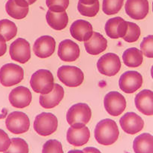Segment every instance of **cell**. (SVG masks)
I'll use <instances>...</instances> for the list:
<instances>
[{"label":"cell","mask_w":153,"mask_h":153,"mask_svg":"<svg viewBox=\"0 0 153 153\" xmlns=\"http://www.w3.org/2000/svg\"><path fill=\"white\" fill-rule=\"evenodd\" d=\"M120 131L116 122L111 119L99 121L94 129V137L100 145L108 146L115 143L119 137Z\"/></svg>","instance_id":"obj_1"},{"label":"cell","mask_w":153,"mask_h":153,"mask_svg":"<svg viewBox=\"0 0 153 153\" xmlns=\"http://www.w3.org/2000/svg\"><path fill=\"white\" fill-rule=\"evenodd\" d=\"M91 110L88 104L78 103L72 105L66 114L68 124L74 128H82L90 121Z\"/></svg>","instance_id":"obj_2"},{"label":"cell","mask_w":153,"mask_h":153,"mask_svg":"<svg viewBox=\"0 0 153 153\" xmlns=\"http://www.w3.org/2000/svg\"><path fill=\"white\" fill-rule=\"evenodd\" d=\"M54 77L52 73L47 69H39L31 76L30 85L33 91L41 94H47L53 90Z\"/></svg>","instance_id":"obj_3"},{"label":"cell","mask_w":153,"mask_h":153,"mask_svg":"<svg viewBox=\"0 0 153 153\" xmlns=\"http://www.w3.org/2000/svg\"><path fill=\"white\" fill-rule=\"evenodd\" d=\"M58 121L55 115L51 113H42L36 116L34 121V131L41 136L46 137L53 134L58 128Z\"/></svg>","instance_id":"obj_4"},{"label":"cell","mask_w":153,"mask_h":153,"mask_svg":"<svg viewBox=\"0 0 153 153\" xmlns=\"http://www.w3.org/2000/svg\"><path fill=\"white\" fill-rule=\"evenodd\" d=\"M24 79V71L14 63H9L0 69V83L5 87H10L20 83Z\"/></svg>","instance_id":"obj_5"},{"label":"cell","mask_w":153,"mask_h":153,"mask_svg":"<svg viewBox=\"0 0 153 153\" xmlns=\"http://www.w3.org/2000/svg\"><path fill=\"white\" fill-rule=\"evenodd\" d=\"M59 80L69 87H77L84 80V74L79 68L72 66H62L57 72Z\"/></svg>","instance_id":"obj_6"},{"label":"cell","mask_w":153,"mask_h":153,"mask_svg":"<svg viewBox=\"0 0 153 153\" xmlns=\"http://www.w3.org/2000/svg\"><path fill=\"white\" fill-rule=\"evenodd\" d=\"M6 126L11 133L21 134L29 130L30 121L25 113L21 111H14L10 113L6 118Z\"/></svg>","instance_id":"obj_7"},{"label":"cell","mask_w":153,"mask_h":153,"mask_svg":"<svg viewBox=\"0 0 153 153\" xmlns=\"http://www.w3.org/2000/svg\"><path fill=\"white\" fill-rule=\"evenodd\" d=\"M99 72L102 75L111 76L117 74L121 68L119 56L113 53H108L102 56L97 62Z\"/></svg>","instance_id":"obj_8"},{"label":"cell","mask_w":153,"mask_h":153,"mask_svg":"<svg viewBox=\"0 0 153 153\" xmlns=\"http://www.w3.org/2000/svg\"><path fill=\"white\" fill-rule=\"evenodd\" d=\"M104 104L105 110L110 115L118 117L126 109V100L119 92L111 91L105 95Z\"/></svg>","instance_id":"obj_9"},{"label":"cell","mask_w":153,"mask_h":153,"mask_svg":"<svg viewBox=\"0 0 153 153\" xmlns=\"http://www.w3.org/2000/svg\"><path fill=\"white\" fill-rule=\"evenodd\" d=\"M143 76L134 71H127L123 74L119 80L121 90L127 94H132L141 88L143 84Z\"/></svg>","instance_id":"obj_10"},{"label":"cell","mask_w":153,"mask_h":153,"mask_svg":"<svg viewBox=\"0 0 153 153\" xmlns=\"http://www.w3.org/2000/svg\"><path fill=\"white\" fill-rule=\"evenodd\" d=\"M9 54L12 60L21 64L27 62L31 58L30 43L23 38H18L10 44Z\"/></svg>","instance_id":"obj_11"},{"label":"cell","mask_w":153,"mask_h":153,"mask_svg":"<svg viewBox=\"0 0 153 153\" xmlns=\"http://www.w3.org/2000/svg\"><path fill=\"white\" fill-rule=\"evenodd\" d=\"M56 41L50 36H42L38 38L33 45L34 53L37 57L45 59L52 56L55 50Z\"/></svg>","instance_id":"obj_12"},{"label":"cell","mask_w":153,"mask_h":153,"mask_svg":"<svg viewBox=\"0 0 153 153\" xmlns=\"http://www.w3.org/2000/svg\"><path fill=\"white\" fill-rule=\"evenodd\" d=\"M120 124L124 132L134 135L141 131L144 127L143 119L134 112L126 113L120 120Z\"/></svg>","instance_id":"obj_13"},{"label":"cell","mask_w":153,"mask_h":153,"mask_svg":"<svg viewBox=\"0 0 153 153\" xmlns=\"http://www.w3.org/2000/svg\"><path fill=\"white\" fill-rule=\"evenodd\" d=\"M126 14L134 20H143L149 13L148 0H127Z\"/></svg>","instance_id":"obj_14"},{"label":"cell","mask_w":153,"mask_h":153,"mask_svg":"<svg viewBox=\"0 0 153 153\" xmlns=\"http://www.w3.org/2000/svg\"><path fill=\"white\" fill-rule=\"evenodd\" d=\"M10 104L17 108L28 107L32 100V94L28 88L23 86H18L11 91L9 96Z\"/></svg>","instance_id":"obj_15"},{"label":"cell","mask_w":153,"mask_h":153,"mask_svg":"<svg viewBox=\"0 0 153 153\" xmlns=\"http://www.w3.org/2000/svg\"><path fill=\"white\" fill-rule=\"evenodd\" d=\"M80 54V47L71 39H65L61 41L58 46V55L63 61L73 62L77 59Z\"/></svg>","instance_id":"obj_16"},{"label":"cell","mask_w":153,"mask_h":153,"mask_svg":"<svg viewBox=\"0 0 153 153\" xmlns=\"http://www.w3.org/2000/svg\"><path fill=\"white\" fill-rule=\"evenodd\" d=\"M127 21L120 17H117L109 19L105 23V30L107 35L113 39L123 38L126 34Z\"/></svg>","instance_id":"obj_17"},{"label":"cell","mask_w":153,"mask_h":153,"mask_svg":"<svg viewBox=\"0 0 153 153\" xmlns=\"http://www.w3.org/2000/svg\"><path fill=\"white\" fill-rule=\"evenodd\" d=\"M70 33L72 37L78 41H86L93 34L92 25L84 20H77L71 25Z\"/></svg>","instance_id":"obj_18"},{"label":"cell","mask_w":153,"mask_h":153,"mask_svg":"<svg viewBox=\"0 0 153 153\" xmlns=\"http://www.w3.org/2000/svg\"><path fill=\"white\" fill-rule=\"evenodd\" d=\"M135 104L137 110L145 115H153V91L143 90L135 97Z\"/></svg>","instance_id":"obj_19"},{"label":"cell","mask_w":153,"mask_h":153,"mask_svg":"<svg viewBox=\"0 0 153 153\" xmlns=\"http://www.w3.org/2000/svg\"><path fill=\"white\" fill-rule=\"evenodd\" d=\"M65 96L63 88L55 83L53 90L47 94H41L39 97L40 105L44 108H53L59 105Z\"/></svg>","instance_id":"obj_20"},{"label":"cell","mask_w":153,"mask_h":153,"mask_svg":"<svg viewBox=\"0 0 153 153\" xmlns=\"http://www.w3.org/2000/svg\"><path fill=\"white\" fill-rule=\"evenodd\" d=\"M29 6L26 0H8L6 4V10L12 18L21 20L27 16Z\"/></svg>","instance_id":"obj_21"},{"label":"cell","mask_w":153,"mask_h":153,"mask_svg":"<svg viewBox=\"0 0 153 153\" xmlns=\"http://www.w3.org/2000/svg\"><path fill=\"white\" fill-rule=\"evenodd\" d=\"M90 137V129L86 126L79 129L74 128L71 126L67 132L68 142L75 147L82 146L87 143Z\"/></svg>","instance_id":"obj_22"},{"label":"cell","mask_w":153,"mask_h":153,"mask_svg":"<svg viewBox=\"0 0 153 153\" xmlns=\"http://www.w3.org/2000/svg\"><path fill=\"white\" fill-rule=\"evenodd\" d=\"M84 45L86 51L89 54L97 55L104 52L107 49V40L102 34L97 32H93L90 39L85 41Z\"/></svg>","instance_id":"obj_23"},{"label":"cell","mask_w":153,"mask_h":153,"mask_svg":"<svg viewBox=\"0 0 153 153\" xmlns=\"http://www.w3.org/2000/svg\"><path fill=\"white\" fill-rule=\"evenodd\" d=\"M47 22L55 30L60 31L65 29L68 24L69 17L67 12H55L48 10L46 14Z\"/></svg>","instance_id":"obj_24"},{"label":"cell","mask_w":153,"mask_h":153,"mask_svg":"<svg viewBox=\"0 0 153 153\" xmlns=\"http://www.w3.org/2000/svg\"><path fill=\"white\" fill-rule=\"evenodd\" d=\"M133 149L136 153H153V136L148 133L140 134L134 140Z\"/></svg>","instance_id":"obj_25"},{"label":"cell","mask_w":153,"mask_h":153,"mask_svg":"<svg viewBox=\"0 0 153 153\" xmlns=\"http://www.w3.org/2000/svg\"><path fill=\"white\" fill-rule=\"evenodd\" d=\"M124 65L129 68H138L142 65L143 61V53L141 50L135 48H129L124 51L123 55Z\"/></svg>","instance_id":"obj_26"},{"label":"cell","mask_w":153,"mask_h":153,"mask_svg":"<svg viewBox=\"0 0 153 153\" xmlns=\"http://www.w3.org/2000/svg\"><path fill=\"white\" fill-rule=\"evenodd\" d=\"M17 33L16 25L8 19L0 20V34H1L6 40L9 41L16 37Z\"/></svg>","instance_id":"obj_27"},{"label":"cell","mask_w":153,"mask_h":153,"mask_svg":"<svg viewBox=\"0 0 153 153\" xmlns=\"http://www.w3.org/2000/svg\"><path fill=\"white\" fill-rule=\"evenodd\" d=\"M124 0H103L102 10L108 16L118 13L121 9Z\"/></svg>","instance_id":"obj_28"},{"label":"cell","mask_w":153,"mask_h":153,"mask_svg":"<svg viewBox=\"0 0 153 153\" xmlns=\"http://www.w3.org/2000/svg\"><path fill=\"white\" fill-rule=\"evenodd\" d=\"M127 24H128V27H127V32L123 39L126 42L129 43L136 42L141 35V30L138 25L135 23L127 22Z\"/></svg>","instance_id":"obj_29"},{"label":"cell","mask_w":153,"mask_h":153,"mask_svg":"<svg viewBox=\"0 0 153 153\" xmlns=\"http://www.w3.org/2000/svg\"><path fill=\"white\" fill-rule=\"evenodd\" d=\"M11 144L6 152H29V147L26 141L20 138H13Z\"/></svg>","instance_id":"obj_30"},{"label":"cell","mask_w":153,"mask_h":153,"mask_svg":"<svg viewBox=\"0 0 153 153\" xmlns=\"http://www.w3.org/2000/svg\"><path fill=\"white\" fill-rule=\"evenodd\" d=\"M77 9L80 14L83 16L93 17L96 16L99 11L100 4L98 1L92 5H85L79 2Z\"/></svg>","instance_id":"obj_31"},{"label":"cell","mask_w":153,"mask_h":153,"mask_svg":"<svg viewBox=\"0 0 153 153\" xmlns=\"http://www.w3.org/2000/svg\"><path fill=\"white\" fill-rule=\"evenodd\" d=\"M49 10L55 12L66 11L69 5V0H46Z\"/></svg>","instance_id":"obj_32"},{"label":"cell","mask_w":153,"mask_h":153,"mask_svg":"<svg viewBox=\"0 0 153 153\" xmlns=\"http://www.w3.org/2000/svg\"><path fill=\"white\" fill-rule=\"evenodd\" d=\"M140 49L146 57L153 58V35L144 37L140 44Z\"/></svg>","instance_id":"obj_33"},{"label":"cell","mask_w":153,"mask_h":153,"mask_svg":"<svg viewBox=\"0 0 153 153\" xmlns=\"http://www.w3.org/2000/svg\"><path fill=\"white\" fill-rule=\"evenodd\" d=\"M42 152H59L62 153V146L59 141L56 140H49L44 145Z\"/></svg>","instance_id":"obj_34"},{"label":"cell","mask_w":153,"mask_h":153,"mask_svg":"<svg viewBox=\"0 0 153 153\" xmlns=\"http://www.w3.org/2000/svg\"><path fill=\"white\" fill-rule=\"evenodd\" d=\"M11 140L3 130L0 129V152H6L9 148Z\"/></svg>","instance_id":"obj_35"},{"label":"cell","mask_w":153,"mask_h":153,"mask_svg":"<svg viewBox=\"0 0 153 153\" xmlns=\"http://www.w3.org/2000/svg\"><path fill=\"white\" fill-rule=\"evenodd\" d=\"M7 51V45L4 37L0 34V57L3 56Z\"/></svg>","instance_id":"obj_36"},{"label":"cell","mask_w":153,"mask_h":153,"mask_svg":"<svg viewBox=\"0 0 153 153\" xmlns=\"http://www.w3.org/2000/svg\"><path fill=\"white\" fill-rule=\"evenodd\" d=\"M97 1L98 0H79V2L85 5H92Z\"/></svg>","instance_id":"obj_37"},{"label":"cell","mask_w":153,"mask_h":153,"mask_svg":"<svg viewBox=\"0 0 153 153\" xmlns=\"http://www.w3.org/2000/svg\"><path fill=\"white\" fill-rule=\"evenodd\" d=\"M26 1L28 3L29 5H32L37 1V0H26Z\"/></svg>","instance_id":"obj_38"},{"label":"cell","mask_w":153,"mask_h":153,"mask_svg":"<svg viewBox=\"0 0 153 153\" xmlns=\"http://www.w3.org/2000/svg\"><path fill=\"white\" fill-rule=\"evenodd\" d=\"M151 74L152 78L153 79V66H152V68H151Z\"/></svg>","instance_id":"obj_39"},{"label":"cell","mask_w":153,"mask_h":153,"mask_svg":"<svg viewBox=\"0 0 153 153\" xmlns=\"http://www.w3.org/2000/svg\"><path fill=\"white\" fill-rule=\"evenodd\" d=\"M152 12H153V2H152Z\"/></svg>","instance_id":"obj_40"}]
</instances>
